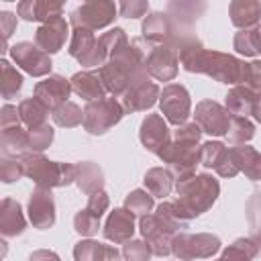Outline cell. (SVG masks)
Instances as JSON below:
<instances>
[{"label": "cell", "instance_id": "6da1fadb", "mask_svg": "<svg viewBox=\"0 0 261 261\" xmlns=\"http://www.w3.org/2000/svg\"><path fill=\"white\" fill-rule=\"evenodd\" d=\"M171 43L177 47L179 63L186 71L204 73L226 86H243L247 61L230 53L206 49L194 35H188V33H179Z\"/></svg>", "mask_w": 261, "mask_h": 261}, {"label": "cell", "instance_id": "7a4b0ae2", "mask_svg": "<svg viewBox=\"0 0 261 261\" xmlns=\"http://www.w3.org/2000/svg\"><path fill=\"white\" fill-rule=\"evenodd\" d=\"M98 71L106 92H110L114 98L122 96L135 82L151 77L147 73V55L139 41H128Z\"/></svg>", "mask_w": 261, "mask_h": 261}, {"label": "cell", "instance_id": "3957f363", "mask_svg": "<svg viewBox=\"0 0 261 261\" xmlns=\"http://www.w3.org/2000/svg\"><path fill=\"white\" fill-rule=\"evenodd\" d=\"M175 192L177 198L173 200V206L177 208L179 216L190 222L212 208L220 196V184L210 173H196L192 179L175 184Z\"/></svg>", "mask_w": 261, "mask_h": 261}, {"label": "cell", "instance_id": "277c9868", "mask_svg": "<svg viewBox=\"0 0 261 261\" xmlns=\"http://www.w3.org/2000/svg\"><path fill=\"white\" fill-rule=\"evenodd\" d=\"M20 161L24 165V175L37 188L53 190V188H63L75 181L77 165L63 163V161H51L43 153H24Z\"/></svg>", "mask_w": 261, "mask_h": 261}, {"label": "cell", "instance_id": "5b68a950", "mask_svg": "<svg viewBox=\"0 0 261 261\" xmlns=\"http://www.w3.org/2000/svg\"><path fill=\"white\" fill-rule=\"evenodd\" d=\"M157 157L165 163L169 173L173 175V181H186L196 175V165H200V147L192 141H179L171 139L169 145H165Z\"/></svg>", "mask_w": 261, "mask_h": 261}, {"label": "cell", "instance_id": "8992f818", "mask_svg": "<svg viewBox=\"0 0 261 261\" xmlns=\"http://www.w3.org/2000/svg\"><path fill=\"white\" fill-rule=\"evenodd\" d=\"M222 243L212 232H177L171 243V255L177 261L210 259L220 251Z\"/></svg>", "mask_w": 261, "mask_h": 261}, {"label": "cell", "instance_id": "52a82bcc", "mask_svg": "<svg viewBox=\"0 0 261 261\" xmlns=\"http://www.w3.org/2000/svg\"><path fill=\"white\" fill-rule=\"evenodd\" d=\"M124 116V108L120 100L112 98H102L96 102L86 104L84 108V128L90 135H104L108 133L114 124H118Z\"/></svg>", "mask_w": 261, "mask_h": 261}, {"label": "cell", "instance_id": "ba28073f", "mask_svg": "<svg viewBox=\"0 0 261 261\" xmlns=\"http://www.w3.org/2000/svg\"><path fill=\"white\" fill-rule=\"evenodd\" d=\"M118 12V6L110 0H92L80 4L75 10L69 12V24L73 29H88V31H100L114 22Z\"/></svg>", "mask_w": 261, "mask_h": 261}, {"label": "cell", "instance_id": "9c48e42d", "mask_svg": "<svg viewBox=\"0 0 261 261\" xmlns=\"http://www.w3.org/2000/svg\"><path fill=\"white\" fill-rule=\"evenodd\" d=\"M139 230H141L143 241H147L153 255H157V257L171 255V243H173V237L177 234V230L171 228L157 212L141 216L139 218Z\"/></svg>", "mask_w": 261, "mask_h": 261}, {"label": "cell", "instance_id": "30bf717a", "mask_svg": "<svg viewBox=\"0 0 261 261\" xmlns=\"http://www.w3.org/2000/svg\"><path fill=\"white\" fill-rule=\"evenodd\" d=\"M159 108L163 118L169 124H184L192 116V98L186 86L181 84H167L159 94Z\"/></svg>", "mask_w": 261, "mask_h": 261}, {"label": "cell", "instance_id": "8fae6325", "mask_svg": "<svg viewBox=\"0 0 261 261\" xmlns=\"http://www.w3.org/2000/svg\"><path fill=\"white\" fill-rule=\"evenodd\" d=\"M10 57H12V61H14L22 71H27V73L33 75V77L51 75V67H53L51 57H49L43 49H39L35 43H31V41L14 43V45L10 47Z\"/></svg>", "mask_w": 261, "mask_h": 261}, {"label": "cell", "instance_id": "7c38bea8", "mask_svg": "<svg viewBox=\"0 0 261 261\" xmlns=\"http://www.w3.org/2000/svg\"><path fill=\"white\" fill-rule=\"evenodd\" d=\"M232 116L228 110L214 102V100H200L194 110V122L202 128V133L212 135V137H226L230 128Z\"/></svg>", "mask_w": 261, "mask_h": 261}, {"label": "cell", "instance_id": "4fadbf2b", "mask_svg": "<svg viewBox=\"0 0 261 261\" xmlns=\"http://www.w3.org/2000/svg\"><path fill=\"white\" fill-rule=\"evenodd\" d=\"M179 69V51L173 43L155 45L147 53V73L157 82H171Z\"/></svg>", "mask_w": 261, "mask_h": 261}, {"label": "cell", "instance_id": "5bb4252c", "mask_svg": "<svg viewBox=\"0 0 261 261\" xmlns=\"http://www.w3.org/2000/svg\"><path fill=\"white\" fill-rule=\"evenodd\" d=\"M159 86L155 82H151V77L135 82L122 96H120V104L124 108V114H133V112H141V110H149L159 102Z\"/></svg>", "mask_w": 261, "mask_h": 261}, {"label": "cell", "instance_id": "9a60e30c", "mask_svg": "<svg viewBox=\"0 0 261 261\" xmlns=\"http://www.w3.org/2000/svg\"><path fill=\"white\" fill-rule=\"evenodd\" d=\"M200 165H204L206 169H214L220 177H234L239 173L230 157V149L222 141H206L200 147Z\"/></svg>", "mask_w": 261, "mask_h": 261}, {"label": "cell", "instance_id": "2e32d148", "mask_svg": "<svg viewBox=\"0 0 261 261\" xmlns=\"http://www.w3.org/2000/svg\"><path fill=\"white\" fill-rule=\"evenodd\" d=\"M27 214L35 228H51L55 224V200L51 190L35 188L27 202Z\"/></svg>", "mask_w": 261, "mask_h": 261}, {"label": "cell", "instance_id": "e0dca14e", "mask_svg": "<svg viewBox=\"0 0 261 261\" xmlns=\"http://www.w3.org/2000/svg\"><path fill=\"white\" fill-rule=\"evenodd\" d=\"M71 92H73V90H71V82L65 80V77L59 75V73H51V75H47L45 80L37 82V84H35V90H33L35 98H39L51 112H53L55 108H59L61 104L69 102L67 98H69Z\"/></svg>", "mask_w": 261, "mask_h": 261}, {"label": "cell", "instance_id": "ac0fdd59", "mask_svg": "<svg viewBox=\"0 0 261 261\" xmlns=\"http://www.w3.org/2000/svg\"><path fill=\"white\" fill-rule=\"evenodd\" d=\"M139 139H141V143L147 151L157 155L165 145L171 143V130L167 126V120L161 114H155V112L147 114L141 122Z\"/></svg>", "mask_w": 261, "mask_h": 261}, {"label": "cell", "instance_id": "d6986e66", "mask_svg": "<svg viewBox=\"0 0 261 261\" xmlns=\"http://www.w3.org/2000/svg\"><path fill=\"white\" fill-rule=\"evenodd\" d=\"M141 33H143V39L153 45H167L179 35V33H175V24H173L171 16L161 10L149 12L143 18Z\"/></svg>", "mask_w": 261, "mask_h": 261}, {"label": "cell", "instance_id": "ffe728a7", "mask_svg": "<svg viewBox=\"0 0 261 261\" xmlns=\"http://www.w3.org/2000/svg\"><path fill=\"white\" fill-rule=\"evenodd\" d=\"M67 35H69V24L63 16H57L45 24H41L37 31H35V45L39 49H43L47 55L51 53H57L63 49L65 41H67Z\"/></svg>", "mask_w": 261, "mask_h": 261}, {"label": "cell", "instance_id": "44dd1931", "mask_svg": "<svg viewBox=\"0 0 261 261\" xmlns=\"http://www.w3.org/2000/svg\"><path fill=\"white\" fill-rule=\"evenodd\" d=\"M102 232H104V239L114 243V245L128 243L133 239V234H135V214L128 212L124 206L122 208H114L108 214Z\"/></svg>", "mask_w": 261, "mask_h": 261}, {"label": "cell", "instance_id": "7402d4cb", "mask_svg": "<svg viewBox=\"0 0 261 261\" xmlns=\"http://www.w3.org/2000/svg\"><path fill=\"white\" fill-rule=\"evenodd\" d=\"M69 82H71V90H73L82 100H86L88 104L106 98V88H104V84H102L100 71L82 69V71L73 73Z\"/></svg>", "mask_w": 261, "mask_h": 261}, {"label": "cell", "instance_id": "603a6c76", "mask_svg": "<svg viewBox=\"0 0 261 261\" xmlns=\"http://www.w3.org/2000/svg\"><path fill=\"white\" fill-rule=\"evenodd\" d=\"M120 251L94 239H82L73 245V261H120Z\"/></svg>", "mask_w": 261, "mask_h": 261}, {"label": "cell", "instance_id": "cb8c5ba5", "mask_svg": "<svg viewBox=\"0 0 261 261\" xmlns=\"http://www.w3.org/2000/svg\"><path fill=\"white\" fill-rule=\"evenodd\" d=\"M27 228V218L22 212V206L12 200L4 198L0 204V232L2 237H18Z\"/></svg>", "mask_w": 261, "mask_h": 261}, {"label": "cell", "instance_id": "d4e9b609", "mask_svg": "<svg viewBox=\"0 0 261 261\" xmlns=\"http://www.w3.org/2000/svg\"><path fill=\"white\" fill-rule=\"evenodd\" d=\"M230 22L239 29H255L261 22V2L259 0H232L228 4Z\"/></svg>", "mask_w": 261, "mask_h": 261}, {"label": "cell", "instance_id": "484cf974", "mask_svg": "<svg viewBox=\"0 0 261 261\" xmlns=\"http://www.w3.org/2000/svg\"><path fill=\"white\" fill-rule=\"evenodd\" d=\"M230 157L241 173L251 181H261V151L251 145H237L230 149Z\"/></svg>", "mask_w": 261, "mask_h": 261}, {"label": "cell", "instance_id": "4316f807", "mask_svg": "<svg viewBox=\"0 0 261 261\" xmlns=\"http://www.w3.org/2000/svg\"><path fill=\"white\" fill-rule=\"evenodd\" d=\"M257 100L259 98L247 86H232L228 90V94L224 96V108L228 110L230 116L249 118V116H253Z\"/></svg>", "mask_w": 261, "mask_h": 261}, {"label": "cell", "instance_id": "83f0119b", "mask_svg": "<svg viewBox=\"0 0 261 261\" xmlns=\"http://www.w3.org/2000/svg\"><path fill=\"white\" fill-rule=\"evenodd\" d=\"M0 151H2V157L6 159H18L24 153H31L29 128H22V126L4 128L0 137Z\"/></svg>", "mask_w": 261, "mask_h": 261}, {"label": "cell", "instance_id": "f1b7e54d", "mask_svg": "<svg viewBox=\"0 0 261 261\" xmlns=\"http://www.w3.org/2000/svg\"><path fill=\"white\" fill-rule=\"evenodd\" d=\"M75 186L84 194H94L104 190V171L98 163L94 161H82L77 163V173H75Z\"/></svg>", "mask_w": 261, "mask_h": 261}, {"label": "cell", "instance_id": "f546056e", "mask_svg": "<svg viewBox=\"0 0 261 261\" xmlns=\"http://www.w3.org/2000/svg\"><path fill=\"white\" fill-rule=\"evenodd\" d=\"M18 116H20V122L33 130V128H39L43 124H47V118H49V108L39 100V98H24L18 102Z\"/></svg>", "mask_w": 261, "mask_h": 261}, {"label": "cell", "instance_id": "4dcf8cb0", "mask_svg": "<svg viewBox=\"0 0 261 261\" xmlns=\"http://www.w3.org/2000/svg\"><path fill=\"white\" fill-rule=\"evenodd\" d=\"M261 253V245L251 237H239L222 249L224 261H253Z\"/></svg>", "mask_w": 261, "mask_h": 261}, {"label": "cell", "instance_id": "1f68e13d", "mask_svg": "<svg viewBox=\"0 0 261 261\" xmlns=\"http://www.w3.org/2000/svg\"><path fill=\"white\" fill-rule=\"evenodd\" d=\"M143 181H145V188H147L149 194H153L155 198H163V200L169 196L171 188L175 186L173 175L169 173L167 167H151V169H147Z\"/></svg>", "mask_w": 261, "mask_h": 261}, {"label": "cell", "instance_id": "d6a6232c", "mask_svg": "<svg viewBox=\"0 0 261 261\" xmlns=\"http://www.w3.org/2000/svg\"><path fill=\"white\" fill-rule=\"evenodd\" d=\"M0 71H2V82H0V90H2V98L4 100H12L16 98V94L22 88V75L16 71L14 65H10V61L0 59Z\"/></svg>", "mask_w": 261, "mask_h": 261}, {"label": "cell", "instance_id": "836d02e7", "mask_svg": "<svg viewBox=\"0 0 261 261\" xmlns=\"http://www.w3.org/2000/svg\"><path fill=\"white\" fill-rule=\"evenodd\" d=\"M51 118L61 128H73L77 124H84V110L75 102H65L51 112Z\"/></svg>", "mask_w": 261, "mask_h": 261}, {"label": "cell", "instance_id": "e575fe53", "mask_svg": "<svg viewBox=\"0 0 261 261\" xmlns=\"http://www.w3.org/2000/svg\"><path fill=\"white\" fill-rule=\"evenodd\" d=\"M124 208L128 212H133L135 216H145V214H151V210L155 208V196L149 194L147 190H133L126 194L124 198Z\"/></svg>", "mask_w": 261, "mask_h": 261}, {"label": "cell", "instance_id": "d590c367", "mask_svg": "<svg viewBox=\"0 0 261 261\" xmlns=\"http://www.w3.org/2000/svg\"><path fill=\"white\" fill-rule=\"evenodd\" d=\"M94 43H96V37H94L92 31H88V29H73V31H71V39H69L67 53H69L73 59L80 61L82 57H86V55L92 51Z\"/></svg>", "mask_w": 261, "mask_h": 261}, {"label": "cell", "instance_id": "8d00e7d4", "mask_svg": "<svg viewBox=\"0 0 261 261\" xmlns=\"http://www.w3.org/2000/svg\"><path fill=\"white\" fill-rule=\"evenodd\" d=\"M245 216L249 222V237L261 245V192H253L245 204Z\"/></svg>", "mask_w": 261, "mask_h": 261}, {"label": "cell", "instance_id": "74e56055", "mask_svg": "<svg viewBox=\"0 0 261 261\" xmlns=\"http://www.w3.org/2000/svg\"><path fill=\"white\" fill-rule=\"evenodd\" d=\"M232 143L237 145H247L253 137H255V124L249 118H241V116H232L230 120V128L226 135Z\"/></svg>", "mask_w": 261, "mask_h": 261}, {"label": "cell", "instance_id": "f35d334b", "mask_svg": "<svg viewBox=\"0 0 261 261\" xmlns=\"http://www.w3.org/2000/svg\"><path fill=\"white\" fill-rule=\"evenodd\" d=\"M100 228V216H96L94 212H90L88 208H82L80 212H75L73 216V230L82 237H94Z\"/></svg>", "mask_w": 261, "mask_h": 261}, {"label": "cell", "instance_id": "ab89813d", "mask_svg": "<svg viewBox=\"0 0 261 261\" xmlns=\"http://www.w3.org/2000/svg\"><path fill=\"white\" fill-rule=\"evenodd\" d=\"M57 16H63V4L49 0H33V20L45 24Z\"/></svg>", "mask_w": 261, "mask_h": 261}, {"label": "cell", "instance_id": "60d3db41", "mask_svg": "<svg viewBox=\"0 0 261 261\" xmlns=\"http://www.w3.org/2000/svg\"><path fill=\"white\" fill-rule=\"evenodd\" d=\"M53 139H55V130L49 124H43L39 128L29 130V147H31V153H43L53 143Z\"/></svg>", "mask_w": 261, "mask_h": 261}, {"label": "cell", "instance_id": "b9f144b4", "mask_svg": "<svg viewBox=\"0 0 261 261\" xmlns=\"http://www.w3.org/2000/svg\"><path fill=\"white\" fill-rule=\"evenodd\" d=\"M120 253H122L124 261H149L153 255L147 241H141V239H130L128 243H124Z\"/></svg>", "mask_w": 261, "mask_h": 261}, {"label": "cell", "instance_id": "7bdbcfd3", "mask_svg": "<svg viewBox=\"0 0 261 261\" xmlns=\"http://www.w3.org/2000/svg\"><path fill=\"white\" fill-rule=\"evenodd\" d=\"M22 175H24V165H22L20 157L18 159H6V157L2 159V163H0V179L4 184H14Z\"/></svg>", "mask_w": 261, "mask_h": 261}, {"label": "cell", "instance_id": "ee69618b", "mask_svg": "<svg viewBox=\"0 0 261 261\" xmlns=\"http://www.w3.org/2000/svg\"><path fill=\"white\" fill-rule=\"evenodd\" d=\"M243 86H247L257 98H261V59H253L247 63Z\"/></svg>", "mask_w": 261, "mask_h": 261}, {"label": "cell", "instance_id": "f6af8a7d", "mask_svg": "<svg viewBox=\"0 0 261 261\" xmlns=\"http://www.w3.org/2000/svg\"><path fill=\"white\" fill-rule=\"evenodd\" d=\"M232 47H234V51H237L239 55L255 57V55H257V51H255V43H253V29H245V31L234 33Z\"/></svg>", "mask_w": 261, "mask_h": 261}, {"label": "cell", "instance_id": "bcb514c9", "mask_svg": "<svg viewBox=\"0 0 261 261\" xmlns=\"http://www.w3.org/2000/svg\"><path fill=\"white\" fill-rule=\"evenodd\" d=\"M118 10H120V16L124 18H141V16H147L149 14V2L145 0H124L118 4Z\"/></svg>", "mask_w": 261, "mask_h": 261}, {"label": "cell", "instance_id": "7dc6e473", "mask_svg": "<svg viewBox=\"0 0 261 261\" xmlns=\"http://www.w3.org/2000/svg\"><path fill=\"white\" fill-rule=\"evenodd\" d=\"M16 31V14L14 12H8V10H2L0 12V33H2V53L4 51H10L8 49V39L10 35Z\"/></svg>", "mask_w": 261, "mask_h": 261}, {"label": "cell", "instance_id": "c3c4849f", "mask_svg": "<svg viewBox=\"0 0 261 261\" xmlns=\"http://www.w3.org/2000/svg\"><path fill=\"white\" fill-rule=\"evenodd\" d=\"M108 206H110V196H108L104 190L94 192V194L88 196V206H86V208H88L90 212H94L96 216L102 218V214L108 210Z\"/></svg>", "mask_w": 261, "mask_h": 261}, {"label": "cell", "instance_id": "681fc988", "mask_svg": "<svg viewBox=\"0 0 261 261\" xmlns=\"http://www.w3.org/2000/svg\"><path fill=\"white\" fill-rule=\"evenodd\" d=\"M200 137H202V128L196 122H184L173 130V139H179V141L200 143Z\"/></svg>", "mask_w": 261, "mask_h": 261}, {"label": "cell", "instance_id": "f907efd6", "mask_svg": "<svg viewBox=\"0 0 261 261\" xmlns=\"http://www.w3.org/2000/svg\"><path fill=\"white\" fill-rule=\"evenodd\" d=\"M12 126H20V116H18V106L12 104H4L0 110V128H12Z\"/></svg>", "mask_w": 261, "mask_h": 261}, {"label": "cell", "instance_id": "816d5d0a", "mask_svg": "<svg viewBox=\"0 0 261 261\" xmlns=\"http://www.w3.org/2000/svg\"><path fill=\"white\" fill-rule=\"evenodd\" d=\"M29 261H61L59 255L51 249H37L29 255Z\"/></svg>", "mask_w": 261, "mask_h": 261}, {"label": "cell", "instance_id": "f5cc1de1", "mask_svg": "<svg viewBox=\"0 0 261 261\" xmlns=\"http://www.w3.org/2000/svg\"><path fill=\"white\" fill-rule=\"evenodd\" d=\"M253 43H255V51L261 55V22L253 29Z\"/></svg>", "mask_w": 261, "mask_h": 261}, {"label": "cell", "instance_id": "db71d44e", "mask_svg": "<svg viewBox=\"0 0 261 261\" xmlns=\"http://www.w3.org/2000/svg\"><path fill=\"white\" fill-rule=\"evenodd\" d=\"M253 118L261 124V98L257 100V104H255V110H253Z\"/></svg>", "mask_w": 261, "mask_h": 261}, {"label": "cell", "instance_id": "11a10c76", "mask_svg": "<svg viewBox=\"0 0 261 261\" xmlns=\"http://www.w3.org/2000/svg\"><path fill=\"white\" fill-rule=\"evenodd\" d=\"M214 261H224V259H222V257H218V259H214Z\"/></svg>", "mask_w": 261, "mask_h": 261}]
</instances>
